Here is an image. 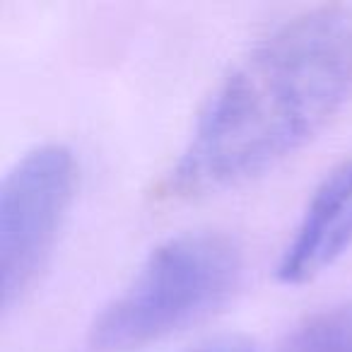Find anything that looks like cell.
<instances>
[{
  "mask_svg": "<svg viewBox=\"0 0 352 352\" xmlns=\"http://www.w3.org/2000/svg\"><path fill=\"white\" fill-rule=\"evenodd\" d=\"M278 352H352V302L304 318Z\"/></svg>",
  "mask_w": 352,
  "mask_h": 352,
  "instance_id": "cell-5",
  "label": "cell"
},
{
  "mask_svg": "<svg viewBox=\"0 0 352 352\" xmlns=\"http://www.w3.org/2000/svg\"><path fill=\"white\" fill-rule=\"evenodd\" d=\"M78 184L73 152L58 142L30 150L0 186V304L25 297L49 261Z\"/></svg>",
  "mask_w": 352,
  "mask_h": 352,
  "instance_id": "cell-3",
  "label": "cell"
},
{
  "mask_svg": "<svg viewBox=\"0 0 352 352\" xmlns=\"http://www.w3.org/2000/svg\"><path fill=\"white\" fill-rule=\"evenodd\" d=\"M241 268V246L227 232L191 230L162 241L94 318L89 347L133 352L184 331L227 302Z\"/></svg>",
  "mask_w": 352,
  "mask_h": 352,
  "instance_id": "cell-2",
  "label": "cell"
},
{
  "mask_svg": "<svg viewBox=\"0 0 352 352\" xmlns=\"http://www.w3.org/2000/svg\"><path fill=\"white\" fill-rule=\"evenodd\" d=\"M191 352H256V347L244 336H220L193 347Z\"/></svg>",
  "mask_w": 352,
  "mask_h": 352,
  "instance_id": "cell-6",
  "label": "cell"
},
{
  "mask_svg": "<svg viewBox=\"0 0 352 352\" xmlns=\"http://www.w3.org/2000/svg\"><path fill=\"white\" fill-rule=\"evenodd\" d=\"M352 246V157L333 166L311 193L302 222L275 268L283 285H302Z\"/></svg>",
  "mask_w": 352,
  "mask_h": 352,
  "instance_id": "cell-4",
  "label": "cell"
},
{
  "mask_svg": "<svg viewBox=\"0 0 352 352\" xmlns=\"http://www.w3.org/2000/svg\"><path fill=\"white\" fill-rule=\"evenodd\" d=\"M350 94V8L283 22L212 92L162 193L196 198L261 176L316 135Z\"/></svg>",
  "mask_w": 352,
  "mask_h": 352,
  "instance_id": "cell-1",
  "label": "cell"
}]
</instances>
